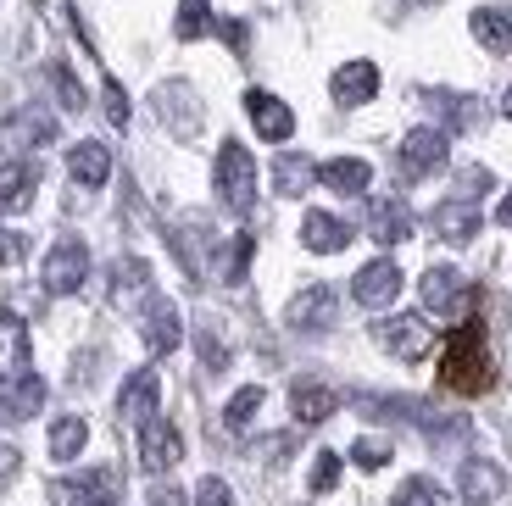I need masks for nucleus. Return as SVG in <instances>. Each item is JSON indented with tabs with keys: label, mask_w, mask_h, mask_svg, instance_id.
Segmentation results:
<instances>
[{
	"label": "nucleus",
	"mask_w": 512,
	"mask_h": 506,
	"mask_svg": "<svg viewBox=\"0 0 512 506\" xmlns=\"http://www.w3.org/2000/svg\"><path fill=\"white\" fill-rule=\"evenodd\" d=\"M218 201L240 217L256 206V162L240 140H223V151H218Z\"/></svg>",
	"instance_id": "f03ea898"
},
{
	"label": "nucleus",
	"mask_w": 512,
	"mask_h": 506,
	"mask_svg": "<svg viewBox=\"0 0 512 506\" xmlns=\"http://www.w3.org/2000/svg\"><path fill=\"white\" fill-rule=\"evenodd\" d=\"M23 262V234H12V228H0V267Z\"/></svg>",
	"instance_id": "4c0bfd02"
},
{
	"label": "nucleus",
	"mask_w": 512,
	"mask_h": 506,
	"mask_svg": "<svg viewBox=\"0 0 512 506\" xmlns=\"http://www.w3.org/2000/svg\"><path fill=\"white\" fill-rule=\"evenodd\" d=\"M151 290V262H140V256H123L112 273V301L128 306V301H140V295Z\"/></svg>",
	"instance_id": "a878e982"
},
{
	"label": "nucleus",
	"mask_w": 512,
	"mask_h": 506,
	"mask_svg": "<svg viewBox=\"0 0 512 506\" xmlns=\"http://www.w3.org/2000/svg\"><path fill=\"white\" fill-rule=\"evenodd\" d=\"M156 395H162L156 373H151V367H140V373H134V379L123 384V395H117V418H123V423H145V418H156Z\"/></svg>",
	"instance_id": "2eb2a0df"
},
{
	"label": "nucleus",
	"mask_w": 512,
	"mask_h": 506,
	"mask_svg": "<svg viewBox=\"0 0 512 506\" xmlns=\"http://www.w3.org/2000/svg\"><path fill=\"white\" fill-rule=\"evenodd\" d=\"M435 234H440L446 245H468V240L479 234V206L462 201V195H457V201H446V206L435 212Z\"/></svg>",
	"instance_id": "aec40b11"
},
{
	"label": "nucleus",
	"mask_w": 512,
	"mask_h": 506,
	"mask_svg": "<svg viewBox=\"0 0 512 506\" xmlns=\"http://www.w3.org/2000/svg\"><path fill=\"white\" fill-rule=\"evenodd\" d=\"M312 178H318L312 156H279V162H273V184H279L284 201H301V195L312 190Z\"/></svg>",
	"instance_id": "393cba45"
},
{
	"label": "nucleus",
	"mask_w": 512,
	"mask_h": 506,
	"mask_svg": "<svg viewBox=\"0 0 512 506\" xmlns=\"http://www.w3.org/2000/svg\"><path fill=\"white\" fill-rule=\"evenodd\" d=\"M151 506H184V490H173V484H162V490L151 495Z\"/></svg>",
	"instance_id": "ea45409f"
},
{
	"label": "nucleus",
	"mask_w": 512,
	"mask_h": 506,
	"mask_svg": "<svg viewBox=\"0 0 512 506\" xmlns=\"http://www.w3.org/2000/svg\"><path fill=\"white\" fill-rule=\"evenodd\" d=\"M245 112H251L256 134H262V140H273V145H284V140L295 134L290 106H284L279 95H268V89H251V95H245Z\"/></svg>",
	"instance_id": "6e6552de"
},
{
	"label": "nucleus",
	"mask_w": 512,
	"mask_h": 506,
	"mask_svg": "<svg viewBox=\"0 0 512 506\" xmlns=\"http://www.w3.org/2000/svg\"><path fill=\"white\" fill-rule=\"evenodd\" d=\"M67 173H73V184H84V190H101L106 178H112V151H106L101 140H78L73 151H67Z\"/></svg>",
	"instance_id": "f8f14e48"
},
{
	"label": "nucleus",
	"mask_w": 512,
	"mask_h": 506,
	"mask_svg": "<svg viewBox=\"0 0 512 506\" xmlns=\"http://www.w3.org/2000/svg\"><path fill=\"white\" fill-rule=\"evenodd\" d=\"M179 340H184L179 306H173V301H151V312H145V351L167 356V351H179Z\"/></svg>",
	"instance_id": "dca6fc26"
},
{
	"label": "nucleus",
	"mask_w": 512,
	"mask_h": 506,
	"mask_svg": "<svg viewBox=\"0 0 512 506\" xmlns=\"http://www.w3.org/2000/svg\"><path fill=\"white\" fill-rule=\"evenodd\" d=\"M179 456H184V440H179L173 423H167V418H145L140 423V462H145V473L179 468Z\"/></svg>",
	"instance_id": "423d86ee"
},
{
	"label": "nucleus",
	"mask_w": 512,
	"mask_h": 506,
	"mask_svg": "<svg viewBox=\"0 0 512 506\" xmlns=\"http://www.w3.org/2000/svg\"><path fill=\"white\" fill-rule=\"evenodd\" d=\"M390 506H446V490H440L435 479H407Z\"/></svg>",
	"instance_id": "c756f323"
},
{
	"label": "nucleus",
	"mask_w": 512,
	"mask_h": 506,
	"mask_svg": "<svg viewBox=\"0 0 512 506\" xmlns=\"http://www.w3.org/2000/svg\"><path fill=\"white\" fill-rule=\"evenodd\" d=\"M440 167H446V134H440V128H412L407 140H401L396 173L407 178V184H418V178H435Z\"/></svg>",
	"instance_id": "20e7f679"
},
{
	"label": "nucleus",
	"mask_w": 512,
	"mask_h": 506,
	"mask_svg": "<svg viewBox=\"0 0 512 506\" xmlns=\"http://www.w3.org/2000/svg\"><path fill=\"white\" fill-rule=\"evenodd\" d=\"M34 184H39L34 162H6L0 167V212H23L34 201Z\"/></svg>",
	"instance_id": "b1692460"
},
{
	"label": "nucleus",
	"mask_w": 512,
	"mask_h": 506,
	"mask_svg": "<svg viewBox=\"0 0 512 506\" xmlns=\"http://www.w3.org/2000/svg\"><path fill=\"white\" fill-rule=\"evenodd\" d=\"M301 240H307V251L334 256V251H346V245H351V228L340 223V217H329V212H307V223H301Z\"/></svg>",
	"instance_id": "5701e85b"
},
{
	"label": "nucleus",
	"mask_w": 512,
	"mask_h": 506,
	"mask_svg": "<svg viewBox=\"0 0 512 506\" xmlns=\"http://www.w3.org/2000/svg\"><path fill=\"white\" fill-rule=\"evenodd\" d=\"M496 223H501V228H512V190H507V201L496 206Z\"/></svg>",
	"instance_id": "79ce46f5"
},
{
	"label": "nucleus",
	"mask_w": 512,
	"mask_h": 506,
	"mask_svg": "<svg viewBox=\"0 0 512 506\" xmlns=\"http://www.w3.org/2000/svg\"><path fill=\"white\" fill-rule=\"evenodd\" d=\"M106 117H112L117 128L128 123V95H123V84H117V78H106Z\"/></svg>",
	"instance_id": "e433bc0d"
},
{
	"label": "nucleus",
	"mask_w": 512,
	"mask_h": 506,
	"mask_svg": "<svg viewBox=\"0 0 512 506\" xmlns=\"http://www.w3.org/2000/svg\"><path fill=\"white\" fill-rule=\"evenodd\" d=\"M195 506H234V490L223 479H201V490H195Z\"/></svg>",
	"instance_id": "c9c22d12"
},
{
	"label": "nucleus",
	"mask_w": 512,
	"mask_h": 506,
	"mask_svg": "<svg viewBox=\"0 0 512 506\" xmlns=\"http://www.w3.org/2000/svg\"><path fill=\"white\" fill-rule=\"evenodd\" d=\"M290 406H295V423H323L334 418V390H323V384H295L290 390Z\"/></svg>",
	"instance_id": "bb28decb"
},
{
	"label": "nucleus",
	"mask_w": 512,
	"mask_h": 506,
	"mask_svg": "<svg viewBox=\"0 0 512 506\" xmlns=\"http://www.w3.org/2000/svg\"><path fill=\"white\" fill-rule=\"evenodd\" d=\"M312 495H329L334 490V484H340V456H334V451H318V462H312Z\"/></svg>",
	"instance_id": "473e14b6"
},
{
	"label": "nucleus",
	"mask_w": 512,
	"mask_h": 506,
	"mask_svg": "<svg viewBox=\"0 0 512 506\" xmlns=\"http://www.w3.org/2000/svg\"><path fill=\"white\" fill-rule=\"evenodd\" d=\"M256 406H262V390H256V384H245V390L223 406V423H229V429H245V423L256 418Z\"/></svg>",
	"instance_id": "7c9ffc66"
},
{
	"label": "nucleus",
	"mask_w": 512,
	"mask_h": 506,
	"mask_svg": "<svg viewBox=\"0 0 512 506\" xmlns=\"http://www.w3.org/2000/svg\"><path fill=\"white\" fill-rule=\"evenodd\" d=\"M84 279H90V251H84V240H62L45 256V290L51 295H73Z\"/></svg>",
	"instance_id": "39448f33"
},
{
	"label": "nucleus",
	"mask_w": 512,
	"mask_h": 506,
	"mask_svg": "<svg viewBox=\"0 0 512 506\" xmlns=\"http://www.w3.org/2000/svg\"><path fill=\"white\" fill-rule=\"evenodd\" d=\"M457 490H462V501H468V506H490L501 490H507V479H501L496 462L468 456V462H462V473H457Z\"/></svg>",
	"instance_id": "9d476101"
},
{
	"label": "nucleus",
	"mask_w": 512,
	"mask_h": 506,
	"mask_svg": "<svg viewBox=\"0 0 512 506\" xmlns=\"http://www.w3.org/2000/svg\"><path fill=\"white\" fill-rule=\"evenodd\" d=\"M45 140H56V117H45V112H17L0 123V151L23 156L28 145H45Z\"/></svg>",
	"instance_id": "9b49d317"
},
{
	"label": "nucleus",
	"mask_w": 512,
	"mask_h": 506,
	"mask_svg": "<svg viewBox=\"0 0 512 506\" xmlns=\"http://www.w3.org/2000/svg\"><path fill=\"white\" fill-rule=\"evenodd\" d=\"M351 462H357V468H384V462H390V440H373V434H368V440H357V445H351Z\"/></svg>",
	"instance_id": "72a5a7b5"
},
{
	"label": "nucleus",
	"mask_w": 512,
	"mask_h": 506,
	"mask_svg": "<svg viewBox=\"0 0 512 506\" xmlns=\"http://www.w3.org/2000/svg\"><path fill=\"white\" fill-rule=\"evenodd\" d=\"M334 101L340 106H362V101H373V89H379V67L373 62H346L340 73H334Z\"/></svg>",
	"instance_id": "6ab92c4d"
},
{
	"label": "nucleus",
	"mask_w": 512,
	"mask_h": 506,
	"mask_svg": "<svg viewBox=\"0 0 512 506\" xmlns=\"http://www.w3.org/2000/svg\"><path fill=\"white\" fill-rule=\"evenodd\" d=\"M440 384L451 395H485L496 384V356H490V340H485V323H457L446 334V356H440Z\"/></svg>",
	"instance_id": "f257e3e1"
},
{
	"label": "nucleus",
	"mask_w": 512,
	"mask_h": 506,
	"mask_svg": "<svg viewBox=\"0 0 512 506\" xmlns=\"http://www.w3.org/2000/svg\"><path fill=\"white\" fill-rule=\"evenodd\" d=\"M368 234L373 245H401L412 234V212L390 195H379V201H368Z\"/></svg>",
	"instance_id": "4468645a"
},
{
	"label": "nucleus",
	"mask_w": 512,
	"mask_h": 506,
	"mask_svg": "<svg viewBox=\"0 0 512 506\" xmlns=\"http://www.w3.org/2000/svg\"><path fill=\"white\" fill-rule=\"evenodd\" d=\"M84 440H90V423H84V418H56L51 456H56V462H73V456L84 451Z\"/></svg>",
	"instance_id": "cd10ccee"
},
{
	"label": "nucleus",
	"mask_w": 512,
	"mask_h": 506,
	"mask_svg": "<svg viewBox=\"0 0 512 506\" xmlns=\"http://www.w3.org/2000/svg\"><path fill=\"white\" fill-rule=\"evenodd\" d=\"M251 251H256L251 234H234V240H229V256H223V279H229V284H240V279H245V267H251Z\"/></svg>",
	"instance_id": "2f4dec72"
},
{
	"label": "nucleus",
	"mask_w": 512,
	"mask_h": 506,
	"mask_svg": "<svg viewBox=\"0 0 512 506\" xmlns=\"http://www.w3.org/2000/svg\"><path fill=\"white\" fill-rule=\"evenodd\" d=\"M284 323H290V329H329L334 323V290L329 284H312V290H301L295 295L290 306H284Z\"/></svg>",
	"instance_id": "1a4fd4ad"
},
{
	"label": "nucleus",
	"mask_w": 512,
	"mask_h": 506,
	"mask_svg": "<svg viewBox=\"0 0 512 506\" xmlns=\"http://www.w3.org/2000/svg\"><path fill=\"white\" fill-rule=\"evenodd\" d=\"M351 295H357V306H390L401 295V267L390 262V256L368 262L357 279H351Z\"/></svg>",
	"instance_id": "0eeeda50"
},
{
	"label": "nucleus",
	"mask_w": 512,
	"mask_h": 506,
	"mask_svg": "<svg viewBox=\"0 0 512 506\" xmlns=\"http://www.w3.org/2000/svg\"><path fill=\"white\" fill-rule=\"evenodd\" d=\"M28 373V329L23 317H0V379H23Z\"/></svg>",
	"instance_id": "412c9836"
},
{
	"label": "nucleus",
	"mask_w": 512,
	"mask_h": 506,
	"mask_svg": "<svg viewBox=\"0 0 512 506\" xmlns=\"http://www.w3.org/2000/svg\"><path fill=\"white\" fill-rule=\"evenodd\" d=\"M212 23H218V17H212V6H206V0H179V39H201V34H212Z\"/></svg>",
	"instance_id": "c85d7f7f"
},
{
	"label": "nucleus",
	"mask_w": 512,
	"mask_h": 506,
	"mask_svg": "<svg viewBox=\"0 0 512 506\" xmlns=\"http://www.w3.org/2000/svg\"><path fill=\"white\" fill-rule=\"evenodd\" d=\"M212 28H218V34L229 39L234 51H245V23H234V17H223V23H212Z\"/></svg>",
	"instance_id": "58836bf2"
},
{
	"label": "nucleus",
	"mask_w": 512,
	"mask_h": 506,
	"mask_svg": "<svg viewBox=\"0 0 512 506\" xmlns=\"http://www.w3.org/2000/svg\"><path fill=\"white\" fill-rule=\"evenodd\" d=\"M501 112H507V117H512V89H507V101H501Z\"/></svg>",
	"instance_id": "37998d69"
},
{
	"label": "nucleus",
	"mask_w": 512,
	"mask_h": 506,
	"mask_svg": "<svg viewBox=\"0 0 512 506\" xmlns=\"http://www.w3.org/2000/svg\"><path fill=\"white\" fill-rule=\"evenodd\" d=\"M373 340H379V351L401 356V362H418V356H429V345H435V329H429L418 312H407V317L373 323Z\"/></svg>",
	"instance_id": "7ed1b4c3"
},
{
	"label": "nucleus",
	"mask_w": 512,
	"mask_h": 506,
	"mask_svg": "<svg viewBox=\"0 0 512 506\" xmlns=\"http://www.w3.org/2000/svg\"><path fill=\"white\" fill-rule=\"evenodd\" d=\"M318 184H329V190H340V195H362L373 184V167L362 162V156H329V162L318 167Z\"/></svg>",
	"instance_id": "a211bd4d"
},
{
	"label": "nucleus",
	"mask_w": 512,
	"mask_h": 506,
	"mask_svg": "<svg viewBox=\"0 0 512 506\" xmlns=\"http://www.w3.org/2000/svg\"><path fill=\"white\" fill-rule=\"evenodd\" d=\"M12 468H17V451H12V445H0V479H6Z\"/></svg>",
	"instance_id": "a19ab883"
},
{
	"label": "nucleus",
	"mask_w": 512,
	"mask_h": 506,
	"mask_svg": "<svg viewBox=\"0 0 512 506\" xmlns=\"http://www.w3.org/2000/svg\"><path fill=\"white\" fill-rule=\"evenodd\" d=\"M423 306H429V312H462V290H468V284H462V273L457 267H429V273H423Z\"/></svg>",
	"instance_id": "f3484780"
},
{
	"label": "nucleus",
	"mask_w": 512,
	"mask_h": 506,
	"mask_svg": "<svg viewBox=\"0 0 512 506\" xmlns=\"http://www.w3.org/2000/svg\"><path fill=\"white\" fill-rule=\"evenodd\" d=\"M39 406H45V379H34V373L6 379V390H0V423H28Z\"/></svg>",
	"instance_id": "ddd939ff"
},
{
	"label": "nucleus",
	"mask_w": 512,
	"mask_h": 506,
	"mask_svg": "<svg viewBox=\"0 0 512 506\" xmlns=\"http://www.w3.org/2000/svg\"><path fill=\"white\" fill-rule=\"evenodd\" d=\"M474 39L490 56H507L512 51V6H479L474 12Z\"/></svg>",
	"instance_id": "4be33fe9"
},
{
	"label": "nucleus",
	"mask_w": 512,
	"mask_h": 506,
	"mask_svg": "<svg viewBox=\"0 0 512 506\" xmlns=\"http://www.w3.org/2000/svg\"><path fill=\"white\" fill-rule=\"evenodd\" d=\"M51 84H56V95H62V106H67V112H84V89L73 84V73H67L62 62L51 67Z\"/></svg>",
	"instance_id": "f704fd0d"
}]
</instances>
